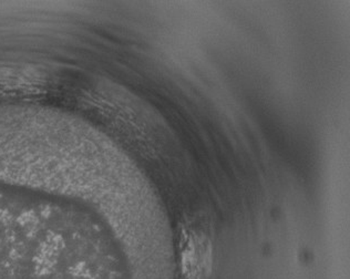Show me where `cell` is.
Wrapping results in <instances>:
<instances>
[{"label":"cell","mask_w":350,"mask_h":279,"mask_svg":"<svg viewBox=\"0 0 350 279\" xmlns=\"http://www.w3.org/2000/svg\"><path fill=\"white\" fill-rule=\"evenodd\" d=\"M184 271L192 279H204L212 265L210 226L201 218L185 225L182 232Z\"/></svg>","instance_id":"cell-1"}]
</instances>
